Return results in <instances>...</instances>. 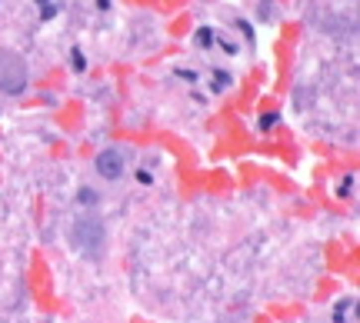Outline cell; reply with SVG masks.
<instances>
[{
    "label": "cell",
    "mask_w": 360,
    "mask_h": 323,
    "mask_svg": "<svg viewBox=\"0 0 360 323\" xmlns=\"http://www.w3.org/2000/svg\"><path fill=\"white\" fill-rule=\"evenodd\" d=\"M70 243L77 253H84L87 260L103 253V243H107V230H103L100 217H77L70 223Z\"/></svg>",
    "instance_id": "cell-1"
},
{
    "label": "cell",
    "mask_w": 360,
    "mask_h": 323,
    "mask_svg": "<svg viewBox=\"0 0 360 323\" xmlns=\"http://www.w3.org/2000/svg\"><path fill=\"white\" fill-rule=\"evenodd\" d=\"M273 123H280V113H267V117H260V127H264V130L273 127Z\"/></svg>",
    "instance_id": "cell-8"
},
{
    "label": "cell",
    "mask_w": 360,
    "mask_h": 323,
    "mask_svg": "<svg viewBox=\"0 0 360 323\" xmlns=\"http://www.w3.org/2000/svg\"><path fill=\"white\" fill-rule=\"evenodd\" d=\"M70 64H74V70L80 74V70H87V57L80 54V50H74V54H70Z\"/></svg>",
    "instance_id": "cell-6"
},
{
    "label": "cell",
    "mask_w": 360,
    "mask_h": 323,
    "mask_svg": "<svg viewBox=\"0 0 360 323\" xmlns=\"http://www.w3.org/2000/svg\"><path fill=\"white\" fill-rule=\"evenodd\" d=\"M77 200L84 203V207H93V203H97V193H93V190H90V187H80Z\"/></svg>",
    "instance_id": "cell-4"
},
{
    "label": "cell",
    "mask_w": 360,
    "mask_h": 323,
    "mask_svg": "<svg viewBox=\"0 0 360 323\" xmlns=\"http://www.w3.org/2000/svg\"><path fill=\"white\" fill-rule=\"evenodd\" d=\"M214 80H217V83H214V90H224L227 83H230V74H224V70H217V74H214Z\"/></svg>",
    "instance_id": "cell-7"
},
{
    "label": "cell",
    "mask_w": 360,
    "mask_h": 323,
    "mask_svg": "<svg viewBox=\"0 0 360 323\" xmlns=\"http://www.w3.org/2000/svg\"><path fill=\"white\" fill-rule=\"evenodd\" d=\"M124 160H127V157H124V150H120V147H107V150H100V154H97L93 167H97V173H100L103 180H120V177H124V170H127Z\"/></svg>",
    "instance_id": "cell-3"
},
{
    "label": "cell",
    "mask_w": 360,
    "mask_h": 323,
    "mask_svg": "<svg viewBox=\"0 0 360 323\" xmlns=\"http://www.w3.org/2000/svg\"><path fill=\"white\" fill-rule=\"evenodd\" d=\"M97 7H100V10H107V7H110V0H97Z\"/></svg>",
    "instance_id": "cell-11"
},
{
    "label": "cell",
    "mask_w": 360,
    "mask_h": 323,
    "mask_svg": "<svg viewBox=\"0 0 360 323\" xmlns=\"http://www.w3.org/2000/svg\"><path fill=\"white\" fill-rule=\"evenodd\" d=\"M54 13H57V7H54V3H50V7H44V10H40V17H44V20H47V17H54Z\"/></svg>",
    "instance_id": "cell-10"
},
{
    "label": "cell",
    "mask_w": 360,
    "mask_h": 323,
    "mask_svg": "<svg viewBox=\"0 0 360 323\" xmlns=\"http://www.w3.org/2000/svg\"><path fill=\"white\" fill-rule=\"evenodd\" d=\"M197 44L210 47V44H214V30H210V27H200V30H197Z\"/></svg>",
    "instance_id": "cell-5"
},
{
    "label": "cell",
    "mask_w": 360,
    "mask_h": 323,
    "mask_svg": "<svg viewBox=\"0 0 360 323\" xmlns=\"http://www.w3.org/2000/svg\"><path fill=\"white\" fill-rule=\"evenodd\" d=\"M27 90V64L17 50H0V93H23Z\"/></svg>",
    "instance_id": "cell-2"
},
{
    "label": "cell",
    "mask_w": 360,
    "mask_h": 323,
    "mask_svg": "<svg viewBox=\"0 0 360 323\" xmlns=\"http://www.w3.org/2000/svg\"><path fill=\"white\" fill-rule=\"evenodd\" d=\"M37 3H40V7H50V0H37Z\"/></svg>",
    "instance_id": "cell-12"
},
{
    "label": "cell",
    "mask_w": 360,
    "mask_h": 323,
    "mask_svg": "<svg viewBox=\"0 0 360 323\" xmlns=\"http://www.w3.org/2000/svg\"><path fill=\"white\" fill-rule=\"evenodd\" d=\"M350 187H354V177H344V183H340V197H350Z\"/></svg>",
    "instance_id": "cell-9"
}]
</instances>
